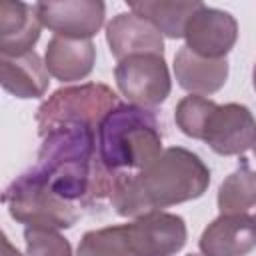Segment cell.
Masks as SVG:
<instances>
[{"label": "cell", "instance_id": "obj_1", "mask_svg": "<svg viewBox=\"0 0 256 256\" xmlns=\"http://www.w3.org/2000/svg\"><path fill=\"white\" fill-rule=\"evenodd\" d=\"M50 188L64 200L96 204L112 198L114 186L124 172L108 170L96 144V128L88 124H62L42 136L38 162Z\"/></svg>", "mask_w": 256, "mask_h": 256}, {"label": "cell", "instance_id": "obj_2", "mask_svg": "<svg viewBox=\"0 0 256 256\" xmlns=\"http://www.w3.org/2000/svg\"><path fill=\"white\" fill-rule=\"evenodd\" d=\"M208 184L210 170L202 158L182 146H172L146 168L120 174L110 204L116 214L138 218L196 200L208 190Z\"/></svg>", "mask_w": 256, "mask_h": 256}, {"label": "cell", "instance_id": "obj_3", "mask_svg": "<svg viewBox=\"0 0 256 256\" xmlns=\"http://www.w3.org/2000/svg\"><path fill=\"white\" fill-rule=\"evenodd\" d=\"M98 156L112 172H138L162 150V128L152 108L118 104L96 130Z\"/></svg>", "mask_w": 256, "mask_h": 256}, {"label": "cell", "instance_id": "obj_4", "mask_svg": "<svg viewBox=\"0 0 256 256\" xmlns=\"http://www.w3.org/2000/svg\"><path fill=\"white\" fill-rule=\"evenodd\" d=\"M186 238L182 216L150 212L126 224L86 232L76 256H174L184 248Z\"/></svg>", "mask_w": 256, "mask_h": 256}, {"label": "cell", "instance_id": "obj_5", "mask_svg": "<svg viewBox=\"0 0 256 256\" xmlns=\"http://www.w3.org/2000/svg\"><path fill=\"white\" fill-rule=\"evenodd\" d=\"M10 216L26 226L40 228H72L80 216L78 206L58 196L44 174L36 168L14 178L2 196Z\"/></svg>", "mask_w": 256, "mask_h": 256}, {"label": "cell", "instance_id": "obj_6", "mask_svg": "<svg viewBox=\"0 0 256 256\" xmlns=\"http://www.w3.org/2000/svg\"><path fill=\"white\" fill-rule=\"evenodd\" d=\"M118 104V94L100 82L60 88L36 110L38 134L42 138L46 132L62 124H88L98 130L106 114Z\"/></svg>", "mask_w": 256, "mask_h": 256}, {"label": "cell", "instance_id": "obj_7", "mask_svg": "<svg viewBox=\"0 0 256 256\" xmlns=\"http://www.w3.org/2000/svg\"><path fill=\"white\" fill-rule=\"evenodd\" d=\"M116 86L130 104L154 108L162 104L172 88L170 72L162 54H134L114 68Z\"/></svg>", "mask_w": 256, "mask_h": 256}, {"label": "cell", "instance_id": "obj_8", "mask_svg": "<svg viewBox=\"0 0 256 256\" xmlns=\"http://www.w3.org/2000/svg\"><path fill=\"white\" fill-rule=\"evenodd\" d=\"M256 120L244 104H216L208 114L202 138L220 156L244 154L254 140Z\"/></svg>", "mask_w": 256, "mask_h": 256}, {"label": "cell", "instance_id": "obj_9", "mask_svg": "<svg viewBox=\"0 0 256 256\" xmlns=\"http://www.w3.org/2000/svg\"><path fill=\"white\" fill-rule=\"evenodd\" d=\"M186 48L204 58H226L238 38V22L230 12L200 4L184 28Z\"/></svg>", "mask_w": 256, "mask_h": 256}, {"label": "cell", "instance_id": "obj_10", "mask_svg": "<svg viewBox=\"0 0 256 256\" xmlns=\"http://www.w3.org/2000/svg\"><path fill=\"white\" fill-rule=\"evenodd\" d=\"M36 14L44 28L56 36L66 38H92L104 24L106 4L100 0H62L38 2Z\"/></svg>", "mask_w": 256, "mask_h": 256}, {"label": "cell", "instance_id": "obj_11", "mask_svg": "<svg viewBox=\"0 0 256 256\" xmlns=\"http://www.w3.org/2000/svg\"><path fill=\"white\" fill-rule=\"evenodd\" d=\"M202 256H244L256 248V218L248 214H220L200 240Z\"/></svg>", "mask_w": 256, "mask_h": 256}, {"label": "cell", "instance_id": "obj_12", "mask_svg": "<svg viewBox=\"0 0 256 256\" xmlns=\"http://www.w3.org/2000/svg\"><path fill=\"white\" fill-rule=\"evenodd\" d=\"M106 42L118 62L134 54L164 56V40L158 28L134 12H120L108 22Z\"/></svg>", "mask_w": 256, "mask_h": 256}, {"label": "cell", "instance_id": "obj_13", "mask_svg": "<svg viewBox=\"0 0 256 256\" xmlns=\"http://www.w3.org/2000/svg\"><path fill=\"white\" fill-rule=\"evenodd\" d=\"M42 24L36 6L2 0L0 2V56H20L34 50Z\"/></svg>", "mask_w": 256, "mask_h": 256}, {"label": "cell", "instance_id": "obj_14", "mask_svg": "<svg viewBox=\"0 0 256 256\" xmlns=\"http://www.w3.org/2000/svg\"><path fill=\"white\" fill-rule=\"evenodd\" d=\"M96 62V46L88 38L54 36L44 54V64L50 76L60 82H74L86 78Z\"/></svg>", "mask_w": 256, "mask_h": 256}, {"label": "cell", "instance_id": "obj_15", "mask_svg": "<svg viewBox=\"0 0 256 256\" xmlns=\"http://www.w3.org/2000/svg\"><path fill=\"white\" fill-rule=\"evenodd\" d=\"M174 76L180 88L190 94H214L228 78L226 58H204L182 46L174 56Z\"/></svg>", "mask_w": 256, "mask_h": 256}, {"label": "cell", "instance_id": "obj_16", "mask_svg": "<svg viewBox=\"0 0 256 256\" xmlns=\"http://www.w3.org/2000/svg\"><path fill=\"white\" fill-rule=\"evenodd\" d=\"M50 72L32 50L20 56H0V82L16 98H40L48 90Z\"/></svg>", "mask_w": 256, "mask_h": 256}, {"label": "cell", "instance_id": "obj_17", "mask_svg": "<svg viewBox=\"0 0 256 256\" xmlns=\"http://www.w3.org/2000/svg\"><path fill=\"white\" fill-rule=\"evenodd\" d=\"M202 2H178V0H154V2H128L130 12L148 20L168 38H184L188 18L200 8Z\"/></svg>", "mask_w": 256, "mask_h": 256}, {"label": "cell", "instance_id": "obj_18", "mask_svg": "<svg viewBox=\"0 0 256 256\" xmlns=\"http://www.w3.org/2000/svg\"><path fill=\"white\" fill-rule=\"evenodd\" d=\"M252 206H256V170L240 158L238 168L218 188V208L222 214H246Z\"/></svg>", "mask_w": 256, "mask_h": 256}, {"label": "cell", "instance_id": "obj_19", "mask_svg": "<svg viewBox=\"0 0 256 256\" xmlns=\"http://www.w3.org/2000/svg\"><path fill=\"white\" fill-rule=\"evenodd\" d=\"M216 102L206 98V96H198V94H190L186 98H182L176 108H174V120L176 126L182 130V134L200 140L202 138V130L206 124L208 114L214 110Z\"/></svg>", "mask_w": 256, "mask_h": 256}, {"label": "cell", "instance_id": "obj_20", "mask_svg": "<svg viewBox=\"0 0 256 256\" xmlns=\"http://www.w3.org/2000/svg\"><path fill=\"white\" fill-rule=\"evenodd\" d=\"M24 240L28 256H72L70 242L58 230L52 228L26 226Z\"/></svg>", "mask_w": 256, "mask_h": 256}, {"label": "cell", "instance_id": "obj_21", "mask_svg": "<svg viewBox=\"0 0 256 256\" xmlns=\"http://www.w3.org/2000/svg\"><path fill=\"white\" fill-rule=\"evenodd\" d=\"M2 246H4V256H20V252L8 242V238L2 234Z\"/></svg>", "mask_w": 256, "mask_h": 256}, {"label": "cell", "instance_id": "obj_22", "mask_svg": "<svg viewBox=\"0 0 256 256\" xmlns=\"http://www.w3.org/2000/svg\"><path fill=\"white\" fill-rule=\"evenodd\" d=\"M252 86L256 90V64H254V70H252Z\"/></svg>", "mask_w": 256, "mask_h": 256}, {"label": "cell", "instance_id": "obj_23", "mask_svg": "<svg viewBox=\"0 0 256 256\" xmlns=\"http://www.w3.org/2000/svg\"><path fill=\"white\" fill-rule=\"evenodd\" d=\"M250 148H252V152H254V156H256V134H254V140H252V146H250Z\"/></svg>", "mask_w": 256, "mask_h": 256}, {"label": "cell", "instance_id": "obj_24", "mask_svg": "<svg viewBox=\"0 0 256 256\" xmlns=\"http://www.w3.org/2000/svg\"><path fill=\"white\" fill-rule=\"evenodd\" d=\"M188 256H200V254H188Z\"/></svg>", "mask_w": 256, "mask_h": 256}]
</instances>
